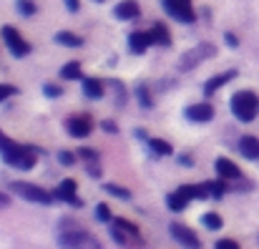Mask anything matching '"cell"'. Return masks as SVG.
<instances>
[{"instance_id":"6da1fadb","label":"cell","mask_w":259,"mask_h":249,"mask_svg":"<svg viewBox=\"0 0 259 249\" xmlns=\"http://www.w3.org/2000/svg\"><path fill=\"white\" fill-rule=\"evenodd\" d=\"M38 154H43L38 146H25V144H18L13 139H8L3 131H0V159L8 166H15L20 171H30L35 166Z\"/></svg>"},{"instance_id":"7a4b0ae2","label":"cell","mask_w":259,"mask_h":249,"mask_svg":"<svg viewBox=\"0 0 259 249\" xmlns=\"http://www.w3.org/2000/svg\"><path fill=\"white\" fill-rule=\"evenodd\" d=\"M58 247L61 249H103V244L86 229H81L73 219L66 222V229L58 234Z\"/></svg>"},{"instance_id":"3957f363","label":"cell","mask_w":259,"mask_h":249,"mask_svg":"<svg viewBox=\"0 0 259 249\" xmlns=\"http://www.w3.org/2000/svg\"><path fill=\"white\" fill-rule=\"evenodd\" d=\"M229 108H232L237 121L252 123L259 116V96L254 91H237L232 96V101H229Z\"/></svg>"},{"instance_id":"277c9868","label":"cell","mask_w":259,"mask_h":249,"mask_svg":"<svg viewBox=\"0 0 259 249\" xmlns=\"http://www.w3.org/2000/svg\"><path fill=\"white\" fill-rule=\"evenodd\" d=\"M8 191H13L15 196H20V199H25V201H33V204H53L56 201V196L51 194V191H46L43 186H38V184H30V181H10L8 184Z\"/></svg>"},{"instance_id":"5b68a950","label":"cell","mask_w":259,"mask_h":249,"mask_svg":"<svg viewBox=\"0 0 259 249\" xmlns=\"http://www.w3.org/2000/svg\"><path fill=\"white\" fill-rule=\"evenodd\" d=\"M53 196H56V201H63V204H68V206H73V209H83V206H86V201L78 196V184H76V179H63V181L53 189Z\"/></svg>"},{"instance_id":"8992f818","label":"cell","mask_w":259,"mask_h":249,"mask_svg":"<svg viewBox=\"0 0 259 249\" xmlns=\"http://www.w3.org/2000/svg\"><path fill=\"white\" fill-rule=\"evenodd\" d=\"M0 35H3V40H5V48H8L15 58H25V56L30 53V43H28L13 25H3V28H0Z\"/></svg>"},{"instance_id":"52a82bcc","label":"cell","mask_w":259,"mask_h":249,"mask_svg":"<svg viewBox=\"0 0 259 249\" xmlns=\"http://www.w3.org/2000/svg\"><path fill=\"white\" fill-rule=\"evenodd\" d=\"M161 5H164V10L171 15L174 20L186 23V25L196 23V10H194L191 0H161Z\"/></svg>"},{"instance_id":"ba28073f","label":"cell","mask_w":259,"mask_h":249,"mask_svg":"<svg viewBox=\"0 0 259 249\" xmlns=\"http://www.w3.org/2000/svg\"><path fill=\"white\" fill-rule=\"evenodd\" d=\"M217 56V48L211 46V43H199L194 51H186L184 56H181V61H179V68L181 71H191V68H196L201 61H206V58H214Z\"/></svg>"},{"instance_id":"9c48e42d","label":"cell","mask_w":259,"mask_h":249,"mask_svg":"<svg viewBox=\"0 0 259 249\" xmlns=\"http://www.w3.org/2000/svg\"><path fill=\"white\" fill-rule=\"evenodd\" d=\"M169 232H171V237L181 244V247L186 249H201V239L196 237V232L191 229V227H186V224H179V222H174L169 224Z\"/></svg>"},{"instance_id":"30bf717a","label":"cell","mask_w":259,"mask_h":249,"mask_svg":"<svg viewBox=\"0 0 259 249\" xmlns=\"http://www.w3.org/2000/svg\"><path fill=\"white\" fill-rule=\"evenodd\" d=\"M184 118L191 121V123H209V121L214 118V106H211L209 101H204V103H191V106L184 108Z\"/></svg>"},{"instance_id":"8fae6325","label":"cell","mask_w":259,"mask_h":249,"mask_svg":"<svg viewBox=\"0 0 259 249\" xmlns=\"http://www.w3.org/2000/svg\"><path fill=\"white\" fill-rule=\"evenodd\" d=\"M66 131L73 139H88L93 131V121H91V116H71L66 121Z\"/></svg>"},{"instance_id":"7c38bea8","label":"cell","mask_w":259,"mask_h":249,"mask_svg":"<svg viewBox=\"0 0 259 249\" xmlns=\"http://www.w3.org/2000/svg\"><path fill=\"white\" fill-rule=\"evenodd\" d=\"M151 46H154L151 30H134V33L128 35V51H131L134 56H144Z\"/></svg>"},{"instance_id":"4fadbf2b","label":"cell","mask_w":259,"mask_h":249,"mask_svg":"<svg viewBox=\"0 0 259 249\" xmlns=\"http://www.w3.org/2000/svg\"><path fill=\"white\" fill-rule=\"evenodd\" d=\"M214 169H217V176L219 179H227V181H239L242 179V169L234 164L232 159H227V156H219L214 161Z\"/></svg>"},{"instance_id":"5bb4252c","label":"cell","mask_w":259,"mask_h":249,"mask_svg":"<svg viewBox=\"0 0 259 249\" xmlns=\"http://www.w3.org/2000/svg\"><path fill=\"white\" fill-rule=\"evenodd\" d=\"M237 78V71L232 68V71H224V73H217V76H211L209 81L204 83V96L209 98V96H214L219 88H224L229 81H234Z\"/></svg>"},{"instance_id":"9a60e30c","label":"cell","mask_w":259,"mask_h":249,"mask_svg":"<svg viewBox=\"0 0 259 249\" xmlns=\"http://www.w3.org/2000/svg\"><path fill=\"white\" fill-rule=\"evenodd\" d=\"M113 15H116L118 20H136V18L141 15V8H139L136 0H121V3H116Z\"/></svg>"},{"instance_id":"2e32d148","label":"cell","mask_w":259,"mask_h":249,"mask_svg":"<svg viewBox=\"0 0 259 249\" xmlns=\"http://www.w3.org/2000/svg\"><path fill=\"white\" fill-rule=\"evenodd\" d=\"M237 149H239V154H242L244 159H249V161H257L259 159V139L257 136H242L239 144H237Z\"/></svg>"},{"instance_id":"e0dca14e","label":"cell","mask_w":259,"mask_h":249,"mask_svg":"<svg viewBox=\"0 0 259 249\" xmlns=\"http://www.w3.org/2000/svg\"><path fill=\"white\" fill-rule=\"evenodd\" d=\"M81 88H83V96L91 101H101L106 96V86L98 78H81Z\"/></svg>"},{"instance_id":"ac0fdd59","label":"cell","mask_w":259,"mask_h":249,"mask_svg":"<svg viewBox=\"0 0 259 249\" xmlns=\"http://www.w3.org/2000/svg\"><path fill=\"white\" fill-rule=\"evenodd\" d=\"M179 191H181L189 201H194V199H211V194H209V189H206V181H204V184H181Z\"/></svg>"},{"instance_id":"d6986e66","label":"cell","mask_w":259,"mask_h":249,"mask_svg":"<svg viewBox=\"0 0 259 249\" xmlns=\"http://www.w3.org/2000/svg\"><path fill=\"white\" fill-rule=\"evenodd\" d=\"M146 144H149L151 156H156V159H164V156H171L174 154V146L166 141V139H149Z\"/></svg>"},{"instance_id":"ffe728a7","label":"cell","mask_w":259,"mask_h":249,"mask_svg":"<svg viewBox=\"0 0 259 249\" xmlns=\"http://www.w3.org/2000/svg\"><path fill=\"white\" fill-rule=\"evenodd\" d=\"M53 40H56L58 46H66V48H81V46H83V38L76 35V33H71V30H58V33L53 35Z\"/></svg>"},{"instance_id":"44dd1931","label":"cell","mask_w":259,"mask_h":249,"mask_svg":"<svg viewBox=\"0 0 259 249\" xmlns=\"http://www.w3.org/2000/svg\"><path fill=\"white\" fill-rule=\"evenodd\" d=\"M166 206H169V212H174V214H181V212L189 206V199L176 189V191H171V194H166Z\"/></svg>"},{"instance_id":"7402d4cb","label":"cell","mask_w":259,"mask_h":249,"mask_svg":"<svg viewBox=\"0 0 259 249\" xmlns=\"http://www.w3.org/2000/svg\"><path fill=\"white\" fill-rule=\"evenodd\" d=\"M151 35H154V46H161V48H169L171 46V33L166 30V25L156 23L151 28Z\"/></svg>"},{"instance_id":"603a6c76","label":"cell","mask_w":259,"mask_h":249,"mask_svg":"<svg viewBox=\"0 0 259 249\" xmlns=\"http://www.w3.org/2000/svg\"><path fill=\"white\" fill-rule=\"evenodd\" d=\"M61 78H63V81H81V78H83L81 63H78V61H68V63L61 68Z\"/></svg>"},{"instance_id":"cb8c5ba5","label":"cell","mask_w":259,"mask_h":249,"mask_svg":"<svg viewBox=\"0 0 259 249\" xmlns=\"http://www.w3.org/2000/svg\"><path fill=\"white\" fill-rule=\"evenodd\" d=\"M206 189H209L211 199H224V196H227V191H232V189H229V181H227V179L206 181Z\"/></svg>"},{"instance_id":"d4e9b609","label":"cell","mask_w":259,"mask_h":249,"mask_svg":"<svg viewBox=\"0 0 259 249\" xmlns=\"http://www.w3.org/2000/svg\"><path fill=\"white\" fill-rule=\"evenodd\" d=\"M103 191L111 194V196H116V199H121V201H128V199H131V191H128L126 186L113 184V181H106V184H103Z\"/></svg>"},{"instance_id":"484cf974","label":"cell","mask_w":259,"mask_h":249,"mask_svg":"<svg viewBox=\"0 0 259 249\" xmlns=\"http://www.w3.org/2000/svg\"><path fill=\"white\" fill-rule=\"evenodd\" d=\"M201 224H204L209 232H219V229L224 227V219H222L217 212H206V214H201Z\"/></svg>"},{"instance_id":"4316f807","label":"cell","mask_w":259,"mask_h":249,"mask_svg":"<svg viewBox=\"0 0 259 249\" xmlns=\"http://www.w3.org/2000/svg\"><path fill=\"white\" fill-rule=\"evenodd\" d=\"M136 98H139V106H141V108H146V111L154 108V98H151V91H149L146 86H139V88H136Z\"/></svg>"},{"instance_id":"83f0119b","label":"cell","mask_w":259,"mask_h":249,"mask_svg":"<svg viewBox=\"0 0 259 249\" xmlns=\"http://www.w3.org/2000/svg\"><path fill=\"white\" fill-rule=\"evenodd\" d=\"M113 224H116V227H121V229H123V232H126L131 239H139V237H141L139 227H136L134 222H128V219H113Z\"/></svg>"},{"instance_id":"f1b7e54d","label":"cell","mask_w":259,"mask_h":249,"mask_svg":"<svg viewBox=\"0 0 259 249\" xmlns=\"http://www.w3.org/2000/svg\"><path fill=\"white\" fill-rule=\"evenodd\" d=\"M96 219L101 222V224H111L113 222V214H111V206L108 204H96Z\"/></svg>"},{"instance_id":"f546056e","label":"cell","mask_w":259,"mask_h":249,"mask_svg":"<svg viewBox=\"0 0 259 249\" xmlns=\"http://www.w3.org/2000/svg\"><path fill=\"white\" fill-rule=\"evenodd\" d=\"M56 159H58V164L73 166L76 161H78V154H73V151H68V149H61V151L56 154Z\"/></svg>"},{"instance_id":"4dcf8cb0","label":"cell","mask_w":259,"mask_h":249,"mask_svg":"<svg viewBox=\"0 0 259 249\" xmlns=\"http://www.w3.org/2000/svg\"><path fill=\"white\" fill-rule=\"evenodd\" d=\"M111 237H113V242H116V244H121V247H126V244H128V239H131V237H128L121 227H116L113 222H111Z\"/></svg>"},{"instance_id":"1f68e13d","label":"cell","mask_w":259,"mask_h":249,"mask_svg":"<svg viewBox=\"0 0 259 249\" xmlns=\"http://www.w3.org/2000/svg\"><path fill=\"white\" fill-rule=\"evenodd\" d=\"M15 8H18V13H20V15H25V18L35 15V3H33V0H18V3H15Z\"/></svg>"},{"instance_id":"d6a6232c","label":"cell","mask_w":259,"mask_h":249,"mask_svg":"<svg viewBox=\"0 0 259 249\" xmlns=\"http://www.w3.org/2000/svg\"><path fill=\"white\" fill-rule=\"evenodd\" d=\"M76 154H78V159L86 164V161H101V156H98V151L96 149H88V146H83V149H76Z\"/></svg>"},{"instance_id":"836d02e7","label":"cell","mask_w":259,"mask_h":249,"mask_svg":"<svg viewBox=\"0 0 259 249\" xmlns=\"http://www.w3.org/2000/svg\"><path fill=\"white\" fill-rule=\"evenodd\" d=\"M43 93H46L48 98H61V96H63V88H61L58 83H43Z\"/></svg>"},{"instance_id":"e575fe53","label":"cell","mask_w":259,"mask_h":249,"mask_svg":"<svg viewBox=\"0 0 259 249\" xmlns=\"http://www.w3.org/2000/svg\"><path fill=\"white\" fill-rule=\"evenodd\" d=\"M108 86L116 88V106H123V103H126V88H123V83L121 81H108Z\"/></svg>"},{"instance_id":"d590c367","label":"cell","mask_w":259,"mask_h":249,"mask_svg":"<svg viewBox=\"0 0 259 249\" xmlns=\"http://www.w3.org/2000/svg\"><path fill=\"white\" fill-rule=\"evenodd\" d=\"M18 93V88L15 86H8V83H0V103L3 101H8L10 96H15Z\"/></svg>"},{"instance_id":"8d00e7d4","label":"cell","mask_w":259,"mask_h":249,"mask_svg":"<svg viewBox=\"0 0 259 249\" xmlns=\"http://www.w3.org/2000/svg\"><path fill=\"white\" fill-rule=\"evenodd\" d=\"M86 171H88V176L101 179V161H86Z\"/></svg>"},{"instance_id":"74e56055","label":"cell","mask_w":259,"mask_h":249,"mask_svg":"<svg viewBox=\"0 0 259 249\" xmlns=\"http://www.w3.org/2000/svg\"><path fill=\"white\" fill-rule=\"evenodd\" d=\"M101 129H103L106 134H118V123H116L113 118H103V121H101Z\"/></svg>"},{"instance_id":"f35d334b","label":"cell","mask_w":259,"mask_h":249,"mask_svg":"<svg viewBox=\"0 0 259 249\" xmlns=\"http://www.w3.org/2000/svg\"><path fill=\"white\" fill-rule=\"evenodd\" d=\"M214 249H239V244H237L234 239H219V242L214 244Z\"/></svg>"},{"instance_id":"ab89813d","label":"cell","mask_w":259,"mask_h":249,"mask_svg":"<svg viewBox=\"0 0 259 249\" xmlns=\"http://www.w3.org/2000/svg\"><path fill=\"white\" fill-rule=\"evenodd\" d=\"M224 40H227V46H229V48H239V38H237L234 33H229V30H227V33H224Z\"/></svg>"},{"instance_id":"60d3db41","label":"cell","mask_w":259,"mask_h":249,"mask_svg":"<svg viewBox=\"0 0 259 249\" xmlns=\"http://www.w3.org/2000/svg\"><path fill=\"white\" fill-rule=\"evenodd\" d=\"M176 161H179L181 166H194V156H191V154H179Z\"/></svg>"},{"instance_id":"b9f144b4","label":"cell","mask_w":259,"mask_h":249,"mask_svg":"<svg viewBox=\"0 0 259 249\" xmlns=\"http://www.w3.org/2000/svg\"><path fill=\"white\" fill-rule=\"evenodd\" d=\"M63 3H66L68 13H78V8H81V3H78V0H63Z\"/></svg>"},{"instance_id":"7bdbcfd3","label":"cell","mask_w":259,"mask_h":249,"mask_svg":"<svg viewBox=\"0 0 259 249\" xmlns=\"http://www.w3.org/2000/svg\"><path fill=\"white\" fill-rule=\"evenodd\" d=\"M5 206H10V194L0 191V209H5Z\"/></svg>"},{"instance_id":"ee69618b","label":"cell","mask_w":259,"mask_h":249,"mask_svg":"<svg viewBox=\"0 0 259 249\" xmlns=\"http://www.w3.org/2000/svg\"><path fill=\"white\" fill-rule=\"evenodd\" d=\"M134 136H136L139 141H149V134H146V129H136V131H134Z\"/></svg>"},{"instance_id":"f6af8a7d","label":"cell","mask_w":259,"mask_h":249,"mask_svg":"<svg viewBox=\"0 0 259 249\" xmlns=\"http://www.w3.org/2000/svg\"><path fill=\"white\" fill-rule=\"evenodd\" d=\"M93 3H106V0H93Z\"/></svg>"}]
</instances>
